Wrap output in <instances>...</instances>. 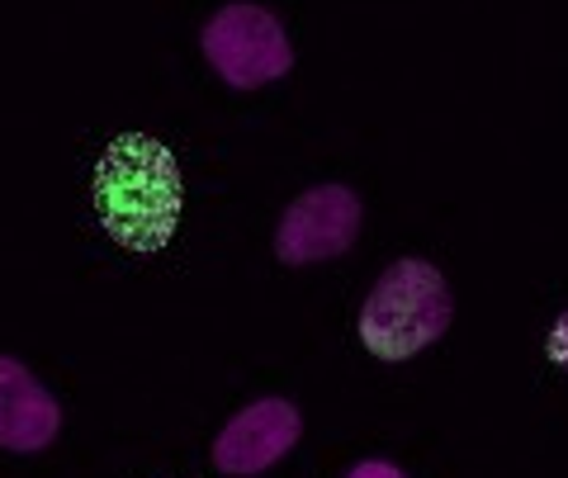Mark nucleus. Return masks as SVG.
Here are the masks:
<instances>
[{
  "label": "nucleus",
  "mask_w": 568,
  "mask_h": 478,
  "mask_svg": "<svg viewBox=\"0 0 568 478\" xmlns=\"http://www.w3.org/2000/svg\"><path fill=\"white\" fill-rule=\"evenodd\" d=\"M95 214L123 252H166L185 209V175L175 152L152 133H119L95 162Z\"/></svg>",
  "instance_id": "nucleus-1"
},
{
  "label": "nucleus",
  "mask_w": 568,
  "mask_h": 478,
  "mask_svg": "<svg viewBox=\"0 0 568 478\" xmlns=\"http://www.w3.org/2000/svg\"><path fill=\"white\" fill-rule=\"evenodd\" d=\"M455 323L450 279L422 256H403L375 279L361 304V342L369 356L388 365L413 360L417 350L436 346Z\"/></svg>",
  "instance_id": "nucleus-2"
},
{
  "label": "nucleus",
  "mask_w": 568,
  "mask_h": 478,
  "mask_svg": "<svg viewBox=\"0 0 568 478\" xmlns=\"http://www.w3.org/2000/svg\"><path fill=\"white\" fill-rule=\"evenodd\" d=\"M200 48L213 77L233 91H261V85L290 77L294 67V43L280 14L252 6V0H233V6L213 10L200 33Z\"/></svg>",
  "instance_id": "nucleus-3"
},
{
  "label": "nucleus",
  "mask_w": 568,
  "mask_h": 478,
  "mask_svg": "<svg viewBox=\"0 0 568 478\" xmlns=\"http://www.w3.org/2000/svg\"><path fill=\"white\" fill-rule=\"evenodd\" d=\"M361 194L342 181L313 185L280 214L275 227V256L284 265H323L346 256L355 237H361Z\"/></svg>",
  "instance_id": "nucleus-4"
},
{
  "label": "nucleus",
  "mask_w": 568,
  "mask_h": 478,
  "mask_svg": "<svg viewBox=\"0 0 568 478\" xmlns=\"http://www.w3.org/2000/svg\"><path fill=\"white\" fill-rule=\"evenodd\" d=\"M304 436V413L290 398H256L246 403L227 427L213 436V469L233 478H256L275 469Z\"/></svg>",
  "instance_id": "nucleus-5"
},
{
  "label": "nucleus",
  "mask_w": 568,
  "mask_h": 478,
  "mask_svg": "<svg viewBox=\"0 0 568 478\" xmlns=\"http://www.w3.org/2000/svg\"><path fill=\"white\" fill-rule=\"evenodd\" d=\"M58 431H62L58 398L39 384V375L24 360L0 356V450L39 455L58 440Z\"/></svg>",
  "instance_id": "nucleus-6"
},
{
  "label": "nucleus",
  "mask_w": 568,
  "mask_h": 478,
  "mask_svg": "<svg viewBox=\"0 0 568 478\" xmlns=\"http://www.w3.org/2000/svg\"><path fill=\"white\" fill-rule=\"evenodd\" d=\"M545 356H549V365L568 369V308L555 317V327H549V336H545Z\"/></svg>",
  "instance_id": "nucleus-7"
},
{
  "label": "nucleus",
  "mask_w": 568,
  "mask_h": 478,
  "mask_svg": "<svg viewBox=\"0 0 568 478\" xmlns=\"http://www.w3.org/2000/svg\"><path fill=\"white\" fill-rule=\"evenodd\" d=\"M346 478H407V474L394 465V459H361Z\"/></svg>",
  "instance_id": "nucleus-8"
}]
</instances>
